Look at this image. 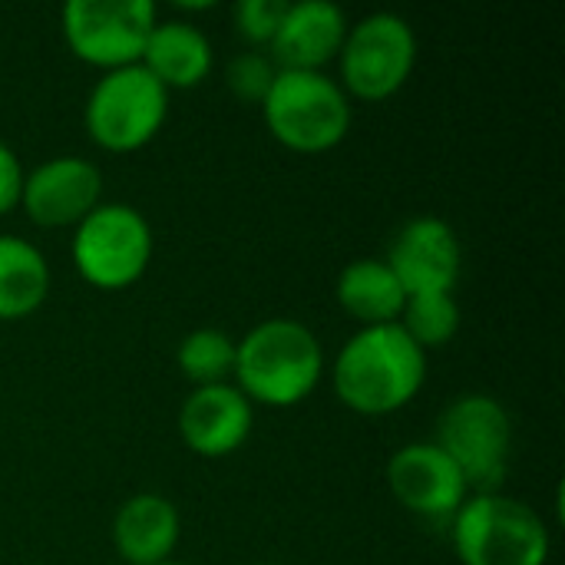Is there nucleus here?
<instances>
[{
  "instance_id": "aec40b11",
  "label": "nucleus",
  "mask_w": 565,
  "mask_h": 565,
  "mask_svg": "<svg viewBox=\"0 0 565 565\" xmlns=\"http://www.w3.org/2000/svg\"><path fill=\"white\" fill-rule=\"evenodd\" d=\"M179 367L195 387L228 384L235 374V341L225 331L199 328L179 344Z\"/></svg>"
},
{
  "instance_id": "20e7f679",
  "label": "nucleus",
  "mask_w": 565,
  "mask_h": 565,
  "mask_svg": "<svg viewBox=\"0 0 565 565\" xmlns=\"http://www.w3.org/2000/svg\"><path fill=\"white\" fill-rule=\"evenodd\" d=\"M463 565H546L550 530L533 507L503 493H477L454 516Z\"/></svg>"
},
{
  "instance_id": "b1692460",
  "label": "nucleus",
  "mask_w": 565,
  "mask_h": 565,
  "mask_svg": "<svg viewBox=\"0 0 565 565\" xmlns=\"http://www.w3.org/2000/svg\"><path fill=\"white\" fill-rule=\"evenodd\" d=\"M159 565H179V563H159Z\"/></svg>"
},
{
  "instance_id": "412c9836",
  "label": "nucleus",
  "mask_w": 565,
  "mask_h": 565,
  "mask_svg": "<svg viewBox=\"0 0 565 565\" xmlns=\"http://www.w3.org/2000/svg\"><path fill=\"white\" fill-rule=\"evenodd\" d=\"M225 76H228V89L242 103H258L262 106V99L268 96V89H271V83L278 76V66L265 53H238L228 63Z\"/></svg>"
},
{
  "instance_id": "1a4fd4ad",
  "label": "nucleus",
  "mask_w": 565,
  "mask_h": 565,
  "mask_svg": "<svg viewBox=\"0 0 565 565\" xmlns=\"http://www.w3.org/2000/svg\"><path fill=\"white\" fill-rule=\"evenodd\" d=\"M156 20L152 0H70L63 36L83 63L109 73L142 60Z\"/></svg>"
},
{
  "instance_id": "6ab92c4d",
  "label": "nucleus",
  "mask_w": 565,
  "mask_h": 565,
  "mask_svg": "<svg viewBox=\"0 0 565 565\" xmlns=\"http://www.w3.org/2000/svg\"><path fill=\"white\" fill-rule=\"evenodd\" d=\"M411 341L420 351H434L454 341L460 331V305L454 291H437V295H411L404 305V315L397 321Z\"/></svg>"
},
{
  "instance_id": "dca6fc26",
  "label": "nucleus",
  "mask_w": 565,
  "mask_h": 565,
  "mask_svg": "<svg viewBox=\"0 0 565 565\" xmlns=\"http://www.w3.org/2000/svg\"><path fill=\"white\" fill-rule=\"evenodd\" d=\"M139 63L166 89H192L212 73V43L189 20H156Z\"/></svg>"
},
{
  "instance_id": "2eb2a0df",
  "label": "nucleus",
  "mask_w": 565,
  "mask_h": 565,
  "mask_svg": "<svg viewBox=\"0 0 565 565\" xmlns=\"http://www.w3.org/2000/svg\"><path fill=\"white\" fill-rule=\"evenodd\" d=\"M179 513L159 493L129 497L113 520V543L129 565L169 563L179 543Z\"/></svg>"
},
{
  "instance_id": "9b49d317",
  "label": "nucleus",
  "mask_w": 565,
  "mask_h": 565,
  "mask_svg": "<svg viewBox=\"0 0 565 565\" xmlns=\"http://www.w3.org/2000/svg\"><path fill=\"white\" fill-rule=\"evenodd\" d=\"M397 503L424 520H447L467 503V480L437 444H407L387 463Z\"/></svg>"
},
{
  "instance_id": "f8f14e48",
  "label": "nucleus",
  "mask_w": 565,
  "mask_h": 565,
  "mask_svg": "<svg viewBox=\"0 0 565 565\" xmlns=\"http://www.w3.org/2000/svg\"><path fill=\"white\" fill-rule=\"evenodd\" d=\"M460 238L444 218H414L391 242L387 268L411 295L454 291L460 278Z\"/></svg>"
},
{
  "instance_id": "f257e3e1",
  "label": "nucleus",
  "mask_w": 565,
  "mask_h": 565,
  "mask_svg": "<svg viewBox=\"0 0 565 565\" xmlns=\"http://www.w3.org/2000/svg\"><path fill=\"white\" fill-rule=\"evenodd\" d=\"M334 394L344 407L381 417L407 407L427 381V351L401 324L361 328L334 358Z\"/></svg>"
},
{
  "instance_id": "f03ea898",
  "label": "nucleus",
  "mask_w": 565,
  "mask_h": 565,
  "mask_svg": "<svg viewBox=\"0 0 565 565\" xmlns=\"http://www.w3.org/2000/svg\"><path fill=\"white\" fill-rule=\"evenodd\" d=\"M324 374V351L318 338L291 318L255 324L235 344V387L265 407L301 404Z\"/></svg>"
},
{
  "instance_id": "423d86ee",
  "label": "nucleus",
  "mask_w": 565,
  "mask_h": 565,
  "mask_svg": "<svg viewBox=\"0 0 565 565\" xmlns=\"http://www.w3.org/2000/svg\"><path fill=\"white\" fill-rule=\"evenodd\" d=\"M152 258V228L132 205L109 202L96 205L73 235V265L76 271L103 288L119 291L142 278Z\"/></svg>"
},
{
  "instance_id": "39448f33",
  "label": "nucleus",
  "mask_w": 565,
  "mask_h": 565,
  "mask_svg": "<svg viewBox=\"0 0 565 565\" xmlns=\"http://www.w3.org/2000/svg\"><path fill=\"white\" fill-rule=\"evenodd\" d=\"M169 113V89L142 66L109 70L86 99V129L109 152H132L156 139Z\"/></svg>"
},
{
  "instance_id": "9d476101",
  "label": "nucleus",
  "mask_w": 565,
  "mask_h": 565,
  "mask_svg": "<svg viewBox=\"0 0 565 565\" xmlns=\"http://www.w3.org/2000/svg\"><path fill=\"white\" fill-rule=\"evenodd\" d=\"M103 195V175L89 159L56 156L23 175L20 205L43 228L79 225Z\"/></svg>"
},
{
  "instance_id": "f3484780",
  "label": "nucleus",
  "mask_w": 565,
  "mask_h": 565,
  "mask_svg": "<svg viewBox=\"0 0 565 565\" xmlns=\"http://www.w3.org/2000/svg\"><path fill=\"white\" fill-rule=\"evenodd\" d=\"M341 308L358 318L364 328L397 324L407 305V291L381 258H358L338 278Z\"/></svg>"
},
{
  "instance_id": "a211bd4d",
  "label": "nucleus",
  "mask_w": 565,
  "mask_h": 565,
  "mask_svg": "<svg viewBox=\"0 0 565 565\" xmlns=\"http://www.w3.org/2000/svg\"><path fill=\"white\" fill-rule=\"evenodd\" d=\"M50 291V265L36 245L17 235H0V321L33 315Z\"/></svg>"
},
{
  "instance_id": "7ed1b4c3",
  "label": "nucleus",
  "mask_w": 565,
  "mask_h": 565,
  "mask_svg": "<svg viewBox=\"0 0 565 565\" xmlns=\"http://www.w3.org/2000/svg\"><path fill=\"white\" fill-rule=\"evenodd\" d=\"M268 132L295 152L334 149L351 129V103L328 73L278 70L262 99Z\"/></svg>"
},
{
  "instance_id": "ddd939ff",
  "label": "nucleus",
  "mask_w": 565,
  "mask_h": 565,
  "mask_svg": "<svg viewBox=\"0 0 565 565\" xmlns=\"http://www.w3.org/2000/svg\"><path fill=\"white\" fill-rule=\"evenodd\" d=\"M348 36V17L331 0H298L288 3L281 26L275 33L271 63L278 70L324 73V66L341 53Z\"/></svg>"
},
{
  "instance_id": "5701e85b",
  "label": "nucleus",
  "mask_w": 565,
  "mask_h": 565,
  "mask_svg": "<svg viewBox=\"0 0 565 565\" xmlns=\"http://www.w3.org/2000/svg\"><path fill=\"white\" fill-rule=\"evenodd\" d=\"M20 189H23V169L20 159L10 146L0 142V215L20 205Z\"/></svg>"
},
{
  "instance_id": "4be33fe9",
  "label": "nucleus",
  "mask_w": 565,
  "mask_h": 565,
  "mask_svg": "<svg viewBox=\"0 0 565 565\" xmlns=\"http://www.w3.org/2000/svg\"><path fill=\"white\" fill-rule=\"evenodd\" d=\"M285 10H288V0H238L235 26L252 43H271L281 26Z\"/></svg>"
},
{
  "instance_id": "0eeeda50",
  "label": "nucleus",
  "mask_w": 565,
  "mask_h": 565,
  "mask_svg": "<svg viewBox=\"0 0 565 565\" xmlns=\"http://www.w3.org/2000/svg\"><path fill=\"white\" fill-rule=\"evenodd\" d=\"M437 447L457 463L467 487L497 493L510 467L513 424L507 407L487 394H467L454 401L437 427Z\"/></svg>"
},
{
  "instance_id": "4468645a",
  "label": "nucleus",
  "mask_w": 565,
  "mask_h": 565,
  "mask_svg": "<svg viewBox=\"0 0 565 565\" xmlns=\"http://www.w3.org/2000/svg\"><path fill=\"white\" fill-rule=\"evenodd\" d=\"M179 434L199 457H228L252 434V401L232 387H195L179 411Z\"/></svg>"
},
{
  "instance_id": "6e6552de",
  "label": "nucleus",
  "mask_w": 565,
  "mask_h": 565,
  "mask_svg": "<svg viewBox=\"0 0 565 565\" xmlns=\"http://www.w3.org/2000/svg\"><path fill=\"white\" fill-rule=\"evenodd\" d=\"M344 93L358 99L381 103L394 96L414 73L417 36L414 26L397 13H371L348 26L344 46L338 53Z\"/></svg>"
},
{
  "instance_id": "393cba45",
  "label": "nucleus",
  "mask_w": 565,
  "mask_h": 565,
  "mask_svg": "<svg viewBox=\"0 0 565 565\" xmlns=\"http://www.w3.org/2000/svg\"><path fill=\"white\" fill-rule=\"evenodd\" d=\"M258 565H271V563H258Z\"/></svg>"
}]
</instances>
